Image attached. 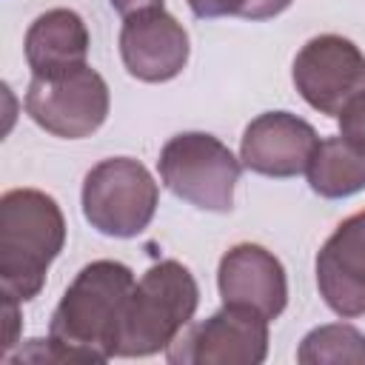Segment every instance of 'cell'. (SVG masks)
Listing matches in <instances>:
<instances>
[{
  "mask_svg": "<svg viewBox=\"0 0 365 365\" xmlns=\"http://www.w3.org/2000/svg\"><path fill=\"white\" fill-rule=\"evenodd\" d=\"M137 279L125 262L94 259L77 271L63 291L46 339H31L37 351L14 359L37 362H108L117 356L123 317Z\"/></svg>",
  "mask_w": 365,
  "mask_h": 365,
  "instance_id": "1",
  "label": "cell"
},
{
  "mask_svg": "<svg viewBox=\"0 0 365 365\" xmlns=\"http://www.w3.org/2000/svg\"><path fill=\"white\" fill-rule=\"evenodd\" d=\"M66 245V217L57 200L37 188H11L0 197V285L3 299L29 302Z\"/></svg>",
  "mask_w": 365,
  "mask_h": 365,
  "instance_id": "2",
  "label": "cell"
},
{
  "mask_svg": "<svg viewBox=\"0 0 365 365\" xmlns=\"http://www.w3.org/2000/svg\"><path fill=\"white\" fill-rule=\"evenodd\" d=\"M197 305L200 285L182 262L163 259L151 265L128 297L117 356L131 359L165 351L191 325Z\"/></svg>",
  "mask_w": 365,
  "mask_h": 365,
  "instance_id": "3",
  "label": "cell"
},
{
  "mask_svg": "<svg viewBox=\"0 0 365 365\" xmlns=\"http://www.w3.org/2000/svg\"><path fill=\"white\" fill-rule=\"evenodd\" d=\"M157 168L163 185L182 202L214 214H228L234 208L242 163L214 134L182 131L171 137L160 151Z\"/></svg>",
  "mask_w": 365,
  "mask_h": 365,
  "instance_id": "4",
  "label": "cell"
},
{
  "mask_svg": "<svg viewBox=\"0 0 365 365\" xmlns=\"http://www.w3.org/2000/svg\"><path fill=\"white\" fill-rule=\"evenodd\" d=\"M83 217L106 237L131 240L148 228L160 202L151 171L131 157H108L83 180Z\"/></svg>",
  "mask_w": 365,
  "mask_h": 365,
  "instance_id": "5",
  "label": "cell"
},
{
  "mask_svg": "<svg viewBox=\"0 0 365 365\" xmlns=\"http://www.w3.org/2000/svg\"><path fill=\"white\" fill-rule=\"evenodd\" d=\"M108 108V83L91 66L31 77L26 88V114L43 131L63 140H83L94 134L106 123Z\"/></svg>",
  "mask_w": 365,
  "mask_h": 365,
  "instance_id": "6",
  "label": "cell"
},
{
  "mask_svg": "<svg viewBox=\"0 0 365 365\" xmlns=\"http://www.w3.org/2000/svg\"><path fill=\"white\" fill-rule=\"evenodd\" d=\"M265 356L268 319L245 305H222L165 348L174 365H259Z\"/></svg>",
  "mask_w": 365,
  "mask_h": 365,
  "instance_id": "7",
  "label": "cell"
},
{
  "mask_svg": "<svg viewBox=\"0 0 365 365\" xmlns=\"http://www.w3.org/2000/svg\"><path fill=\"white\" fill-rule=\"evenodd\" d=\"M291 77L311 108L339 117V111L365 91V54L342 34H319L297 51Z\"/></svg>",
  "mask_w": 365,
  "mask_h": 365,
  "instance_id": "8",
  "label": "cell"
},
{
  "mask_svg": "<svg viewBox=\"0 0 365 365\" xmlns=\"http://www.w3.org/2000/svg\"><path fill=\"white\" fill-rule=\"evenodd\" d=\"M319 145L317 128L291 111H265L245 125L240 163L262 177L288 180L308 171Z\"/></svg>",
  "mask_w": 365,
  "mask_h": 365,
  "instance_id": "9",
  "label": "cell"
},
{
  "mask_svg": "<svg viewBox=\"0 0 365 365\" xmlns=\"http://www.w3.org/2000/svg\"><path fill=\"white\" fill-rule=\"evenodd\" d=\"M188 31L165 9H148L125 17L120 29V57L131 77L143 83H168L188 63Z\"/></svg>",
  "mask_w": 365,
  "mask_h": 365,
  "instance_id": "10",
  "label": "cell"
},
{
  "mask_svg": "<svg viewBox=\"0 0 365 365\" xmlns=\"http://www.w3.org/2000/svg\"><path fill=\"white\" fill-rule=\"evenodd\" d=\"M217 288L222 305H245L277 319L288 305V277L282 262L257 242H240L228 248L217 268Z\"/></svg>",
  "mask_w": 365,
  "mask_h": 365,
  "instance_id": "11",
  "label": "cell"
},
{
  "mask_svg": "<svg viewBox=\"0 0 365 365\" xmlns=\"http://www.w3.org/2000/svg\"><path fill=\"white\" fill-rule=\"evenodd\" d=\"M317 288L345 319L365 314V211L342 220L317 254Z\"/></svg>",
  "mask_w": 365,
  "mask_h": 365,
  "instance_id": "12",
  "label": "cell"
},
{
  "mask_svg": "<svg viewBox=\"0 0 365 365\" xmlns=\"http://www.w3.org/2000/svg\"><path fill=\"white\" fill-rule=\"evenodd\" d=\"M88 29L86 20L71 9L43 11L26 31L23 51L34 77L60 74L86 66L88 57Z\"/></svg>",
  "mask_w": 365,
  "mask_h": 365,
  "instance_id": "13",
  "label": "cell"
},
{
  "mask_svg": "<svg viewBox=\"0 0 365 365\" xmlns=\"http://www.w3.org/2000/svg\"><path fill=\"white\" fill-rule=\"evenodd\" d=\"M308 185L322 200H345L365 191V151L342 134L319 140L308 163Z\"/></svg>",
  "mask_w": 365,
  "mask_h": 365,
  "instance_id": "14",
  "label": "cell"
},
{
  "mask_svg": "<svg viewBox=\"0 0 365 365\" xmlns=\"http://www.w3.org/2000/svg\"><path fill=\"white\" fill-rule=\"evenodd\" d=\"M302 365H365V334L348 322H331L308 331L297 348Z\"/></svg>",
  "mask_w": 365,
  "mask_h": 365,
  "instance_id": "15",
  "label": "cell"
},
{
  "mask_svg": "<svg viewBox=\"0 0 365 365\" xmlns=\"http://www.w3.org/2000/svg\"><path fill=\"white\" fill-rule=\"evenodd\" d=\"M191 14L200 20L242 17V20H271L282 14L294 0H185Z\"/></svg>",
  "mask_w": 365,
  "mask_h": 365,
  "instance_id": "16",
  "label": "cell"
},
{
  "mask_svg": "<svg viewBox=\"0 0 365 365\" xmlns=\"http://www.w3.org/2000/svg\"><path fill=\"white\" fill-rule=\"evenodd\" d=\"M339 134L365 151V91L356 94L342 111H339Z\"/></svg>",
  "mask_w": 365,
  "mask_h": 365,
  "instance_id": "17",
  "label": "cell"
},
{
  "mask_svg": "<svg viewBox=\"0 0 365 365\" xmlns=\"http://www.w3.org/2000/svg\"><path fill=\"white\" fill-rule=\"evenodd\" d=\"M108 3L123 17H131V14H140L148 9H163V0H108Z\"/></svg>",
  "mask_w": 365,
  "mask_h": 365,
  "instance_id": "18",
  "label": "cell"
}]
</instances>
